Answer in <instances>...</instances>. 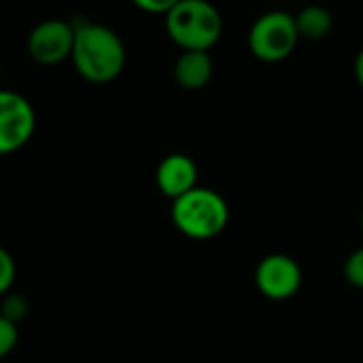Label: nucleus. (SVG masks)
Segmentation results:
<instances>
[{
	"mask_svg": "<svg viewBox=\"0 0 363 363\" xmlns=\"http://www.w3.org/2000/svg\"><path fill=\"white\" fill-rule=\"evenodd\" d=\"M70 60L74 70L94 85L113 83L125 68V45L121 36L94 21H83L74 26V45Z\"/></svg>",
	"mask_w": 363,
	"mask_h": 363,
	"instance_id": "nucleus-1",
	"label": "nucleus"
},
{
	"mask_svg": "<svg viewBox=\"0 0 363 363\" xmlns=\"http://www.w3.org/2000/svg\"><path fill=\"white\" fill-rule=\"evenodd\" d=\"M170 217L174 228L187 238L208 240L228 228L230 206L215 189L194 187L191 191L172 200Z\"/></svg>",
	"mask_w": 363,
	"mask_h": 363,
	"instance_id": "nucleus-2",
	"label": "nucleus"
},
{
	"mask_svg": "<svg viewBox=\"0 0 363 363\" xmlns=\"http://www.w3.org/2000/svg\"><path fill=\"white\" fill-rule=\"evenodd\" d=\"M164 17L170 40L183 51H208L223 30V19L208 0H181Z\"/></svg>",
	"mask_w": 363,
	"mask_h": 363,
	"instance_id": "nucleus-3",
	"label": "nucleus"
},
{
	"mask_svg": "<svg viewBox=\"0 0 363 363\" xmlns=\"http://www.w3.org/2000/svg\"><path fill=\"white\" fill-rule=\"evenodd\" d=\"M300 40L296 17L287 11H268L255 19L249 30V49L262 62H281L289 57Z\"/></svg>",
	"mask_w": 363,
	"mask_h": 363,
	"instance_id": "nucleus-4",
	"label": "nucleus"
},
{
	"mask_svg": "<svg viewBox=\"0 0 363 363\" xmlns=\"http://www.w3.org/2000/svg\"><path fill=\"white\" fill-rule=\"evenodd\" d=\"M36 130L32 102L13 91L0 89V155H11L26 147Z\"/></svg>",
	"mask_w": 363,
	"mask_h": 363,
	"instance_id": "nucleus-5",
	"label": "nucleus"
},
{
	"mask_svg": "<svg viewBox=\"0 0 363 363\" xmlns=\"http://www.w3.org/2000/svg\"><path fill=\"white\" fill-rule=\"evenodd\" d=\"M74 45V23L53 17L36 23L26 40L28 55L40 66H55L70 60Z\"/></svg>",
	"mask_w": 363,
	"mask_h": 363,
	"instance_id": "nucleus-6",
	"label": "nucleus"
},
{
	"mask_svg": "<svg viewBox=\"0 0 363 363\" xmlns=\"http://www.w3.org/2000/svg\"><path fill=\"white\" fill-rule=\"evenodd\" d=\"M255 285L268 300H289L302 287V268L294 257L285 253L266 255L255 268Z\"/></svg>",
	"mask_w": 363,
	"mask_h": 363,
	"instance_id": "nucleus-7",
	"label": "nucleus"
},
{
	"mask_svg": "<svg viewBox=\"0 0 363 363\" xmlns=\"http://www.w3.org/2000/svg\"><path fill=\"white\" fill-rule=\"evenodd\" d=\"M155 183L166 198L177 200L183 194L198 187V166L185 153L166 155L157 166Z\"/></svg>",
	"mask_w": 363,
	"mask_h": 363,
	"instance_id": "nucleus-8",
	"label": "nucleus"
},
{
	"mask_svg": "<svg viewBox=\"0 0 363 363\" xmlns=\"http://www.w3.org/2000/svg\"><path fill=\"white\" fill-rule=\"evenodd\" d=\"M213 79V57L208 51H183L174 62V81L183 89H202Z\"/></svg>",
	"mask_w": 363,
	"mask_h": 363,
	"instance_id": "nucleus-9",
	"label": "nucleus"
},
{
	"mask_svg": "<svg viewBox=\"0 0 363 363\" xmlns=\"http://www.w3.org/2000/svg\"><path fill=\"white\" fill-rule=\"evenodd\" d=\"M294 17H296V28H298L300 38H306V40H321L334 28V17L330 9L321 4H308Z\"/></svg>",
	"mask_w": 363,
	"mask_h": 363,
	"instance_id": "nucleus-10",
	"label": "nucleus"
},
{
	"mask_svg": "<svg viewBox=\"0 0 363 363\" xmlns=\"http://www.w3.org/2000/svg\"><path fill=\"white\" fill-rule=\"evenodd\" d=\"M28 311H30V302H28V298L21 296V294L9 291V294L2 298V302H0V315H2L4 319H9L11 323H15V325H17L19 321L26 319Z\"/></svg>",
	"mask_w": 363,
	"mask_h": 363,
	"instance_id": "nucleus-11",
	"label": "nucleus"
},
{
	"mask_svg": "<svg viewBox=\"0 0 363 363\" xmlns=\"http://www.w3.org/2000/svg\"><path fill=\"white\" fill-rule=\"evenodd\" d=\"M15 274H17V268H15L13 255L4 247H0V296H6L13 289Z\"/></svg>",
	"mask_w": 363,
	"mask_h": 363,
	"instance_id": "nucleus-12",
	"label": "nucleus"
},
{
	"mask_svg": "<svg viewBox=\"0 0 363 363\" xmlns=\"http://www.w3.org/2000/svg\"><path fill=\"white\" fill-rule=\"evenodd\" d=\"M345 279L349 285L363 289V247L355 249L345 262Z\"/></svg>",
	"mask_w": 363,
	"mask_h": 363,
	"instance_id": "nucleus-13",
	"label": "nucleus"
},
{
	"mask_svg": "<svg viewBox=\"0 0 363 363\" xmlns=\"http://www.w3.org/2000/svg\"><path fill=\"white\" fill-rule=\"evenodd\" d=\"M17 340H19V332H17V325L11 323L9 319H4L0 315V362L11 355L17 347Z\"/></svg>",
	"mask_w": 363,
	"mask_h": 363,
	"instance_id": "nucleus-14",
	"label": "nucleus"
},
{
	"mask_svg": "<svg viewBox=\"0 0 363 363\" xmlns=\"http://www.w3.org/2000/svg\"><path fill=\"white\" fill-rule=\"evenodd\" d=\"M140 11L147 13H155V15H166L174 4H179L181 0H132Z\"/></svg>",
	"mask_w": 363,
	"mask_h": 363,
	"instance_id": "nucleus-15",
	"label": "nucleus"
},
{
	"mask_svg": "<svg viewBox=\"0 0 363 363\" xmlns=\"http://www.w3.org/2000/svg\"><path fill=\"white\" fill-rule=\"evenodd\" d=\"M353 70H355V79H357L359 87L363 89V49L357 53V57H355V66H353Z\"/></svg>",
	"mask_w": 363,
	"mask_h": 363,
	"instance_id": "nucleus-16",
	"label": "nucleus"
},
{
	"mask_svg": "<svg viewBox=\"0 0 363 363\" xmlns=\"http://www.w3.org/2000/svg\"><path fill=\"white\" fill-rule=\"evenodd\" d=\"M362 228H363V211H362Z\"/></svg>",
	"mask_w": 363,
	"mask_h": 363,
	"instance_id": "nucleus-17",
	"label": "nucleus"
}]
</instances>
